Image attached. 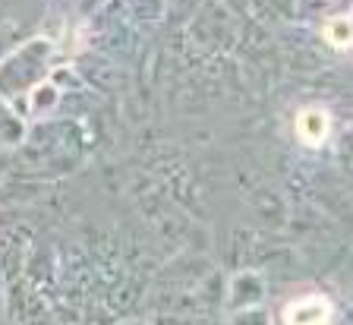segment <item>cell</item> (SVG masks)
Listing matches in <instances>:
<instances>
[{
	"instance_id": "obj_2",
	"label": "cell",
	"mask_w": 353,
	"mask_h": 325,
	"mask_svg": "<svg viewBox=\"0 0 353 325\" xmlns=\"http://www.w3.org/2000/svg\"><path fill=\"white\" fill-rule=\"evenodd\" d=\"M296 133H300V139L306 142V146H322V142L328 139V133H331L328 111L319 108V104H312V108L300 111L296 114Z\"/></svg>"
},
{
	"instance_id": "obj_3",
	"label": "cell",
	"mask_w": 353,
	"mask_h": 325,
	"mask_svg": "<svg viewBox=\"0 0 353 325\" xmlns=\"http://www.w3.org/2000/svg\"><path fill=\"white\" fill-rule=\"evenodd\" d=\"M322 35L331 48H350L353 45V16H334V19H328Z\"/></svg>"
},
{
	"instance_id": "obj_1",
	"label": "cell",
	"mask_w": 353,
	"mask_h": 325,
	"mask_svg": "<svg viewBox=\"0 0 353 325\" xmlns=\"http://www.w3.org/2000/svg\"><path fill=\"white\" fill-rule=\"evenodd\" d=\"M331 316V306L325 297H300L287 306L284 322L287 325H325Z\"/></svg>"
}]
</instances>
